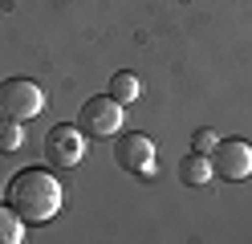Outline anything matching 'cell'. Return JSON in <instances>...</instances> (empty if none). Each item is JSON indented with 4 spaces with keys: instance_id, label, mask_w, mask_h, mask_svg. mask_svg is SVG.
<instances>
[{
    "instance_id": "cell-12",
    "label": "cell",
    "mask_w": 252,
    "mask_h": 244,
    "mask_svg": "<svg viewBox=\"0 0 252 244\" xmlns=\"http://www.w3.org/2000/svg\"><path fill=\"white\" fill-rule=\"evenodd\" d=\"M0 122H4V114H0Z\"/></svg>"
},
{
    "instance_id": "cell-5",
    "label": "cell",
    "mask_w": 252,
    "mask_h": 244,
    "mask_svg": "<svg viewBox=\"0 0 252 244\" xmlns=\"http://www.w3.org/2000/svg\"><path fill=\"white\" fill-rule=\"evenodd\" d=\"M212 167L216 175H224V179H248L252 175V142L244 139H220L216 142V151H212Z\"/></svg>"
},
{
    "instance_id": "cell-1",
    "label": "cell",
    "mask_w": 252,
    "mask_h": 244,
    "mask_svg": "<svg viewBox=\"0 0 252 244\" xmlns=\"http://www.w3.org/2000/svg\"><path fill=\"white\" fill-rule=\"evenodd\" d=\"M61 179L53 171H37V167H25L8 179L4 187V204L17 211L25 224H49L57 211H61Z\"/></svg>"
},
{
    "instance_id": "cell-8",
    "label": "cell",
    "mask_w": 252,
    "mask_h": 244,
    "mask_svg": "<svg viewBox=\"0 0 252 244\" xmlns=\"http://www.w3.org/2000/svg\"><path fill=\"white\" fill-rule=\"evenodd\" d=\"M138 94H143V86H138V77H134L130 70H118L114 77H110V98H114V102L134 106V102H138Z\"/></svg>"
},
{
    "instance_id": "cell-2",
    "label": "cell",
    "mask_w": 252,
    "mask_h": 244,
    "mask_svg": "<svg viewBox=\"0 0 252 244\" xmlns=\"http://www.w3.org/2000/svg\"><path fill=\"white\" fill-rule=\"evenodd\" d=\"M45 110V90L29 77H4L0 81V114L17 122H33Z\"/></svg>"
},
{
    "instance_id": "cell-3",
    "label": "cell",
    "mask_w": 252,
    "mask_h": 244,
    "mask_svg": "<svg viewBox=\"0 0 252 244\" xmlns=\"http://www.w3.org/2000/svg\"><path fill=\"white\" fill-rule=\"evenodd\" d=\"M86 142H90V135L77 122H57L49 135H45V159H49L53 171H69V167L82 163Z\"/></svg>"
},
{
    "instance_id": "cell-10",
    "label": "cell",
    "mask_w": 252,
    "mask_h": 244,
    "mask_svg": "<svg viewBox=\"0 0 252 244\" xmlns=\"http://www.w3.org/2000/svg\"><path fill=\"white\" fill-rule=\"evenodd\" d=\"M21 142H25V122L4 118V122H0V151L12 155V151H21Z\"/></svg>"
},
{
    "instance_id": "cell-11",
    "label": "cell",
    "mask_w": 252,
    "mask_h": 244,
    "mask_svg": "<svg viewBox=\"0 0 252 244\" xmlns=\"http://www.w3.org/2000/svg\"><path fill=\"white\" fill-rule=\"evenodd\" d=\"M216 142H220V135H216L212 126L195 130V151H199V155H212V151H216Z\"/></svg>"
},
{
    "instance_id": "cell-4",
    "label": "cell",
    "mask_w": 252,
    "mask_h": 244,
    "mask_svg": "<svg viewBox=\"0 0 252 244\" xmlns=\"http://www.w3.org/2000/svg\"><path fill=\"white\" fill-rule=\"evenodd\" d=\"M126 122V106L114 102V98H90V102L82 106V114H77V126L86 130L90 139H114L118 130Z\"/></svg>"
},
{
    "instance_id": "cell-9",
    "label": "cell",
    "mask_w": 252,
    "mask_h": 244,
    "mask_svg": "<svg viewBox=\"0 0 252 244\" xmlns=\"http://www.w3.org/2000/svg\"><path fill=\"white\" fill-rule=\"evenodd\" d=\"M25 220L17 216V211H12L8 204H0V244H21L25 240Z\"/></svg>"
},
{
    "instance_id": "cell-7",
    "label": "cell",
    "mask_w": 252,
    "mask_h": 244,
    "mask_svg": "<svg viewBox=\"0 0 252 244\" xmlns=\"http://www.w3.org/2000/svg\"><path fill=\"white\" fill-rule=\"evenodd\" d=\"M216 175V167H212V155H199V151H191L183 163H179V179L187 187H203L208 179Z\"/></svg>"
},
{
    "instance_id": "cell-6",
    "label": "cell",
    "mask_w": 252,
    "mask_h": 244,
    "mask_svg": "<svg viewBox=\"0 0 252 244\" xmlns=\"http://www.w3.org/2000/svg\"><path fill=\"white\" fill-rule=\"evenodd\" d=\"M114 159H118V167L151 179L155 175V139L151 135H126L114 142Z\"/></svg>"
}]
</instances>
